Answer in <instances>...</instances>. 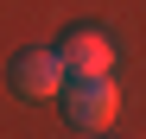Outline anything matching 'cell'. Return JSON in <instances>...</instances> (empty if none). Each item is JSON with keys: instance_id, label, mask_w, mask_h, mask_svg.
<instances>
[{"instance_id": "3957f363", "label": "cell", "mask_w": 146, "mask_h": 139, "mask_svg": "<svg viewBox=\"0 0 146 139\" xmlns=\"http://www.w3.org/2000/svg\"><path fill=\"white\" fill-rule=\"evenodd\" d=\"M57 57H64V76H95V70H114V44L95 26H76L57 38Z\"/></svg>"}, {"instance_id": "7a4b0ae2", "label": "cell", "mask_w": 146, "mask_h": 139, "mask_svg": "<svg viewBox=\"0 0 146 139\" xmlns=\"http://www.w3.org/2000/svg\"><path fill=\"white\" fill-rule=\"evenodd\" d=\"M7 76H13V89H19L26 101H51L57 89H64V57L51 51V44H32V51H19V57H13Z\"/></svg>"}, {"instance_id": "6da1fadb", "label": "cell", "mask_w": 146, "mask_h": 139, "mask_svg": "<svg viewBox=\"0 0 146 139\" xmlns=\"http://www.w3.org/2000/svg\"><path fill=\"white\" fill-rule=\"evenodd\" d=\"M57 101H64L70 133H108L114 114H121V89H114L108 70H95V76H64Z\"/></svg>"}]
</instances>
